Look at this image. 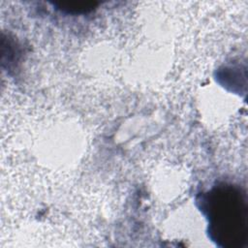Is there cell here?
<instances>
[{
    "label": "cell",
    "instance_id": "6da1fadb",
    "mask_svg": "<svg viewBox=\"0 0 248 248\" xmlns=\"http://www.w3.org/2000/svg\"><path fill=\"white\" fill-rule=\"evenodd\" d=\"M199 202L208 220L210 238L221 247H239L247 235L246 200L232 185L218 184L202 194Z\"/></svg>",
    "mask_w": 248,
    "mask_h": 248
},
{
    "label": "cell",
    "instance_id": "7a4b0ae2",
    "mask_svg": "<svg viewBox=\"0 0 248 248\" xmlns=\"http://www.w3.org/2000/svg\"><path fill=\"white\" fill-rule=\"evenodd\" d=\"M57 9L65 14L80 15L85 14L93 10L95 3H60L55 4Z\"/></svg>",
    "mask_w": 248,
    "mask_h": 248
}]
</instances>
